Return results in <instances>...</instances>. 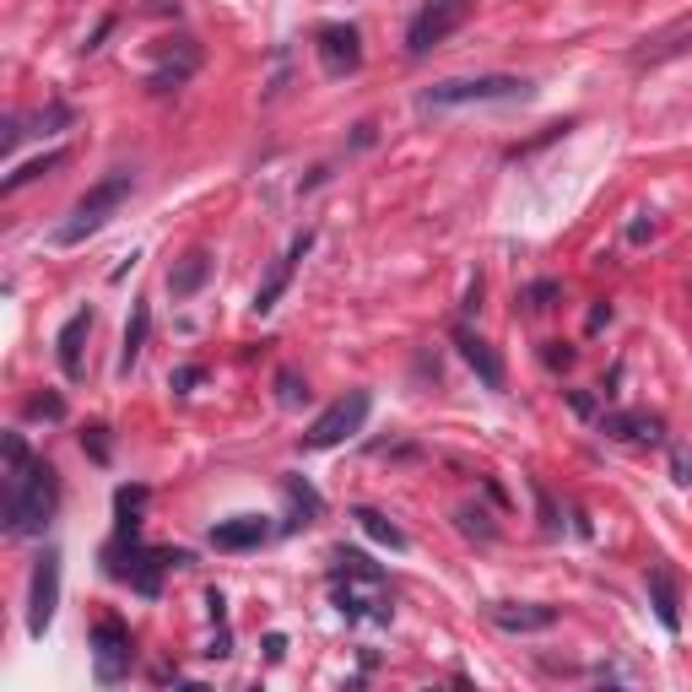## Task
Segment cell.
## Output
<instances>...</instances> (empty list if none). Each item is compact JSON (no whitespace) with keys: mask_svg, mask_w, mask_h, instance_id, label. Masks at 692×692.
<instances>
[{"mask_svg":"<svg viewBox=\"0 0 692 692\" xmlns=\"http://www.w3.org/2000/svg\"><path fill=\"white\" fill-rule=\"evenodd\" d=\"M55 508H61V476H55V465L33 460L28 471L6 476V493H0L6 536H44V525L55 519Z\"/></svg>","mask_w":692,"mask_h":692,"instance_id":"1","label":"cell"},{"mask_svg":"<svg viewBox=\"0 0 692 692\" xmlns=\"http://www.w3.org/2000/svg\"><path fill=\"white\" fill-rule=\"evenodd\" d=\"M130 195H135V174L120 168V174H109V179H98V185L87 189L76 206H70V217H65L61 228L50 233V244H61V250H76V244H87L92 233H103L109 228V217L125 206Z\"/></svg>","mask_w":692,"mask_h":692,"instance_id":"2","label":"cell"},{"mask_svg":"<svg viewBox=\"0 0 692 692\" xmlns=\"http://www.w3.org/2000/svg\"><path fill=\"white\" fill-rule=\"evenodd\" d=\"M530 98V81L519 76H454L417 98V109H465V103H514Z\"/></svg>","mask_w":692,"mask_h":692,"instance_id":"3","label":"cell"},{"mask_svg":"<svg viewBox=\"0 0 692 692\" xmlns=\"http://www.w3.org/2000/svg\"><path fill=\"white\" fill-rule=\"evenodd\" d=\"M471 11H476V0H422L417 17H411V28H406V55L411 61L433 55L443 39H454L471 22Z\"/></svg>","mask_w":692,"mask_h":692,"instance_id":"4","label":"cell"},{"mask_svg":"<svg viewBox=\"0 0 692 692\" xmlns=\"http://www.w3.org/2000/svg\"><path fill=\"white\" fill-rule=\"evenodd\" d=\"M369 411H374V395L369 389H347L336 406H325L315 417V428L304 433V449H336V443L358 439L363 422H369Z\"/></svg>","mask_w":692,"mask_h":692,"instance_id":"5","label":"cell"},{"mask_svg":"<svg viewBox=\"0 0 692 692\" xmlns=\"http://www.w3.org/2000/svg\"><path fill=\"white\" fill-rule=\"evenodd\" d=\"M130 666H135V638L120 617H103L98 628H92V677L103 682V688H114V682H125Z\"/></svg>","mask_w":692,"mask_h":692,"instance_id":"6","label":"cell"},{"mask_svg":"<svg viewBox=\"0 0 692 692\" xmlns=\"http://www.w3.org/2000/svg\"><path fill=\"white\" fill-rule=\"evenodd\" d=\"M55 606H61V552L50 547V552L33 563V584H28V633H33V638L50 633Z\"/></svg>","mask_w":692,"mask_h":692,"instance_id":"7","label":"cell"},{"mask_svg":"<svg viewBox=\"0 0 692 692\" xmlns=\"http://www.w3.org/2000/svg\"><path fill=\"white\" fill-rule=\"evenodd\" d=\"M315 55L325 76H352L363 65V33L352 22H325L315 33Z\"/></svg>","mask_w":692,"mask_h":692,"instance_id":"8","label":"cell"},{"mask_svg":"<svg viewBox=\"0 0 692 692\" xmlns=\"http://www.w3.org/2000/svg\"><path fill=\"white\" fill-rule=\"evenodd\" d=\"M309 250H315V228H304V233H298V239L287 244V254H282V260L271 265V276H265V282L254 287V304H250L254 315H271V309L282 304V293L293 287V276H298V265H304V254H309Z\"/></svg>","mask_w":692,"mask_h":692,"instance_id":"9","label":"cell"},{"mask_svg":"<svg viewBox=\"0 0 692 692\" xmlns=\"http://www.w3.org/2000/svg\"><path fill=\"white\" fill-rule=\"evenodd\" d=\"M384 584H369V579H336V612L347 617V623H389V606H384V595H378Z\"/></svg>","mask_w":692,"mask_h":692,"instance_id":"10","label":"cell"},{"mask_svg":"<svg viewBox=\"0 0 692 692\" xmlns=\"http://www.w3.org/2000/svg\"><path fill=\"white\" fill-rule=\"evenodd\" d=\"M265 541H271V519L265 514H233V519L211 525V547L217 552H254Z\"/></svg>","mask_w":692,"mask_h":692,"instance_id":"11","label":"cell"},{"mask_svg":"<svg viewBox=\"0 0 692 692\" xmlns=\"http://www.w3.org/2000/svg\"><path fill=\"white\" fill-rule=\"evenodd\" d=\"M195 70H200V44L195 39H168V61L146 76V87L152 92H179Z\"/></svg>","mask_w":692,"mask_h":692,"instance_id":"12","label":"cell"},{"mask_svg":"<svg viewBox=\"0 0 692 692\" xmlns=\"http://www.w3.org/2000/svg\"><path fill=\"white\" fill-rule=\"evenodd\" d=\"M487 617H493V628L504 633H547L558 623V606H541V601H498V606H487Z\"/></svg>","mask_w":692,"mask_h":692,"instance_id":"13","label":"cell"},{"mask_svg":"<svg viewBox=\"0 0 692 692\" xmlns=\"http://www.w3.org/2000/svg\"><path fill=\"white\" fill-rule=\"evenodd\" d=\"M454 352L465 358V369L482 378L487 389H504V358H498V352H493L476 330H465V325H460V330H454Z\"/></svg>","mask_w":692,"mask_h":692,"instance_id":"14","label":"cell"},{"mask_svg":"<svg viewBox=\"0 0 692 692\" xmlns=\"http://www.w3.org/2000/svg\"><path fill=\"white\" fill-rule=\"evenodd\" d=\"M601 433L623 443H666V422L655 411H606L601 417Z\"/></svg>","mask_w":692,"mask_h":692,"instance_id":"15","label":"cell"},{"mask_svg":"<svg viewBox=\"0 0 692 692\" xmlns=\"http://www.w3.org/2000/svg\"><path fill=\"white\" fill-rule=\"evenodd\" d=\"M87 336H92V309H76V315L61 325V336H55V358H61V374L65 378H81V374H87V363H81V347H87Z\"/></svg>","mask_w":692,"mask_h":692,"instance_id":"16","label":"cell"},{"mask_svg":"<svg viewBox=\"0 0 692 692\" xmlns=\"http://www.w3.org/2000/svg\"><path fill=\"white\" fill-rule=\"evenodd\" d=\"M146 336H152V304L135 298V304H130L125 341H120V378L135 374V363H141V352H146Z\"/></svg>","mask_w":692,"mask_h":692,"instance_id":"17","label":"cell"},{"mask_svg":"<svg viewBox=\"0 0 692 692\" xmlns=\"http://www.w3.org/2000/svg\"><path fill=\"white\" fill-rule=\"evenodd\" d=\"M206 282H211V254L206 250H189L168 265V293H174V298H195Z\"/></svg>","mask_w":692,"mask_h":692,"instance_id":"18","label":"cell"},{"mask_svg":"<svg viewBox=\"0 0 692 692\" xmlns=\"http://www.w3.org/2000/svg\"><path fill=\"white\" fill-rule=\"evenodd\" d=\"M649 606H655V617H660V628H682V595H677V579L666 573V568H649Z\"/></svg>","mask_w":692,"mask_h":692,"instance_id":"19","label":"cell"},{"mask_svg":"<svg viewBox=\"0 0 692 692\" xmlns=\"http://www.w3.org/2000/svg\"><path fill=\"white\" fill-rule=\"evenodd\" d=\"M352 519L363 525V536H374L378 547H389V552H406V530H400L395 519H384L378 508H352Z\"/></svg>","mask_w":692,"mask_h":692,"instance_id":"20","label":"cell"},{"mask_svg":"<svg viewBox=\"0 0 692 692\" xmlns=\"http://www.w3.org/2000/svg\"><path fill=\"white\" fill-rule=\"evenodd\" d=\"M65 163H70V152H65V146H55V152H44V157H33V163H22V168H11V174H6V195H11V189H22V185H33V179H44V174H55V168H65Z\"/></svg>","mask_w":692,"mask_h":692,"instance_id":"21","label":"cell"},{"mask_svg":"<svg viewBox=\"0 0 692 692\" xmlns=\"http://www.w3.org/2000/svg\"><path fill=\"white\" fill-rule=\"evenodd\" d=\"M336 579H369V584H384V568L369 563L363 552H347V547H336Z\"/></svg>","mask_w":692,"mask_h":692,"instance_id":"22","label":"cell"},{"mask_svg":"<svg viewBox=\"0 0 692 692\" xmlns=\"http://www.w3.org/2000/svg\"><path fill=\"white\" fill-rule=\"evenodd\" d=\"M454 525H460L465 536H476V541H493V536H498V525H493L482 508H454Z\"/></svg>","mask_w":692,"mask_h":692,"instance_id":"23","label":"cell"},{"mask_svg":"<svg viewBox=\"0 0 692 692\" xmlns=\"http://www.w3.org/2000/svg\"><path fill=\"white\" fill-rule=\"evenodd\" d=\"M28 417H39V422H61L65 400L55 395V389H44V395H33V400H28Z\"/></svg>","mask_w":692,"mask_h":692,"instance_id":"24","label":"cell"},{"mask_svg":"<svg viewBox=\"0 0 692 692\" xmlns=\"http://www.w3.org/2000/svg\"><path fill=\"white\" fill-rule=\"evenodd\" d=\"M282 487H287V498H293V504L304 508V514H309V519H315L319 508H325V504H319V493H315V487H309V482H304V476H287V482H282Z\"/></svg>","mask_w":692,"mask_h":692,"instance_id":"25","label":"cell"},{"mask_svg":"<svg viewBox=\"0 0 692 692\" xmlns=\"http://www.w3.org/2000/svg\"><path fill=\"white\" fill-rule=\"evenodd\" d=\"M0 449H6V476L33 465V454H28V439H22V433H6V439H0Z\"/></svg>","mask_w":692,"mask_h":692,"instance_id":"26","label":"cell"},{"mask_svg":"<svg viewBox=\"0 0 692 692\" xmlns=\"http://www.w3.org/2000/svg\"><path fill=\"white\" fill-rule=\"evenodd\" d=\"M33 125H39V135H55L61 125H70V109H65L61 98H55L50 109H39V120H33Z\"/></svg>","mask_w":692,"mask_h":692,"instance_id":"27","label":"cell"},{"mask_svg":"<svg viewBox=\"0 0 692 692\" xmlns=\"http://www.w3.org/2000/svg\"><path fill=\"white\" fill-rule=\"evenodd\" d=\"M276 395H282V406H298V400H309V384L298 374H276Z\"/></svg>","mask_w":692,"mask_h":692,"instance_id":"28","label":"cell"},{"mask_svg":"<svg viewBox=\"0 0 692 692\" xmlns=\"http://www.w3.org/2000/svg\"><path fill=\"white\" fill-rule=\"evenodd\" d=\"M81 449H87L98 465H109V454H114V449H109V428H87V433H81Z\"/></svg>","mask_w":692,"mask_h":692,"instance_id":"29","label":"cell"},{"mask_svg":"<svg viewBox=\"0 0 692 692\" xmlns=\"http://www.w3.org/2000/svg\"><path fill=\"white\" fill-rule=\"evenodd\" d=\"M552 298H558V282H530L525 287V309H552Z\"/></svg>","mask_w":692,"mask_h":692,"instance_id":"30","label":"cell"},{"mask_svg":"<svg viewBox=\"0 0 692 692\" xmlns=\"http://www.w3.org/2000/svg\"><path fill=\"white\" fill-rule=\"evenodd\" d=\"M682 50H692V33H677V39H666V50H644L638 61L660 65V61H671V55H682Z\"/></svg>","mask_w":692,"mask_h":692,"instance_id":"31","label":"cell"},{"mask_svg":"<svg viewBox=\"0 0 692 692\" xmlns=\"http://www.w3.org/2000/svg\"><path fill=\"white\" fill-rule=\"evenodd\" d=\"M671 476H677L682 487H692V449L688 443H671Z\"/></svg>","mask_w":692,"mask_h":692,"instance_id":"32","label":"cell"},{"mask_svg":"<svg viewBox=\"0 0 692 692\" xmlns=\"http://www.w3.org/2000/svg\"><path fill=\"white\" fill-rule=\"evenodd\" d=\"M200 378H206V369H195V363H185V369H174V374H168V384H174V395H189V389H195Z\"/></svg>","mask_w":692,"mask_h":692,"instance_id":"33","label":"cell"},{"mask_svg":"<svg viewBox=\"0 0 692 692\" xmlns=\"http://www.w3.org/2000/svg\"><path fill=\"white\" fill-rule=\"evenodd\" d=\"M541 363H547V369H568V363H573V347H563V341H547Z\"/></svg>","mask_w":692,"mask_h":692,"instance_id":"34","label":"cell"},{"mask_svg":"<svg viewBox=\"0 0 692 692\" xmlns=\"http://www.w3.org/2000/svg\"><path fill=\"white\" fill-rule=\"evenodd\" d=\"M536 504H541V525H547V530H558V504L547 498V487H541V482H536Z\"/></svg>","mask_w":692,"mask_h":692,"instance_id":"35","label":"cell"},{"mask_svg":"<svg viewBox=\"0 0 692 692\" xmlns=\"http://www.w3.org/2000/svg\"><path fill=\"white\" fill-rule=\"evenodd\" d=\"M568 406H573L579 417H595V395H590V389H568Z\"/></svg>","mask_w":692,"mask_h":692,"instance_id":"36","label":"cell"},{"mask_svg":"<svg viewBox=\"0 0 692 692\" xmlns=\"http://www.w3.org/2000/svg\"><path fill=\"white\" fill-rule=\"evenodd\" d=\"M22 135H28V130H22V114H11V120H6V135H0V146H6V152H17V141H22Z\"/></svg>","mask_w":692,"mask_h":692,"instance_id":"37","label":"cell"},{"mask_svg":"<svg viewBox=\"0 0 692 692\" xmlns=\"http://www.w3.org/2000/svg\"><path fill=\"white\" fill-rule=\"evenodd\" d=\"M644 239H655V217H638V222H628V244H644Z\"/></svg>","mask_w":692,"mask_h":692,"instance_id":"38","label":"cell"},{"mask_svg":"<svg viewBox=\"0 0 692 692\" xmlns=\"http://www.w3.org/2000/svg\"><path fill=\"white\" fill-rule=\"evenodd\" d=\"M476 309H482V276L465 287V315H476Z\"/></svg>","mask_w":692,"mask_h":692,"instance_id":"39","label":"cell"},{"mask_svg":"<svg viewBox=\"0 0 692 692\" xmlns=\"http://www.w3.org/2000/svg\"><path fill=\"white\" fill-rule=\"evenodd\" d=\"M282 655H287V638L271 633V638H265V660H282Z\"/></svg>","mask_w":692,"mask_h":692,"instance_id":"40","label":"cell"},{"mask_svg":"<svg viewBox=\"0 0 692 692\" xmlns=\"http://www.w3.org/2000/svg\"><path fill=\"white\" fill-rule=\"evenodd\" d=\"M601 325H612V304H595V309H590V330H601Z\"/></svg>","mask_w":692,"mask_h":692,"instance_id":"41","label":"cell"}]
</instances>
